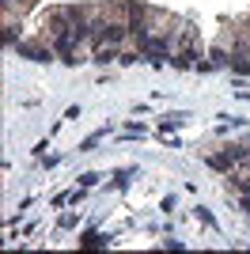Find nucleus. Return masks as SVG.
I'll use <instances>...</instances> for the list:
<instances>
[{
    "label": "nucleus",
    "mask_w": 250,
    "mask_h": 254,
    "mask_svg": "<svg viewBox=\"0 0 250 254\" xmlns=\"http://www.w3.org/2000/svg\"><path fill=\"white\" fill-rule=\"evenodd\" d=\"M247 57H250V53H231L228 64H231V68H235L239 76H250V61H247Z\"/></svg>",
    "instance_id": "obj_2"
},
{
    "label": "nucleus",
    "mask_w": 250,
    "mask_h": 254,
    "mask_svg": "<svg viewBox=\"0 0 250 254\" xmlns=\"http://www.w3.org/2000/svg\"><path fill=\"white\" fill-rule=\"evenodd\" d=\"M247 163H250V159H247Z\"/></svg>",
    "instance_id": "obj_4"
},
{
    "label": "nucleus",
    "mask_w": 250,
    "mask_h": 254,
    "mask_svg": "<svg viewBox=\"0 0 250 254\" xmlns=\"http://www.w3.org/2000/svg\"><path fill=\"white\" fill-rule=\"evenodd\" d=\"M15 53H19V57H31V61H50V57H53L50 50H42V46H27V42H15Z\"/></svg>",
    "instance_id": "obj_1"
},
{
    "label": "nucleus",
    "mask_w": 250,
    "mask_h": 254,
    "mask_svg": "<svg viewBox=\"0 0 250 254\" xmlns=\"http://www.w3.org/2000/svg\"><path fill=\"white\" fill-rule=\"evenodd\" d=\"M83 247H87V251H103V235H99V232H87V235H83Z\"/></svg>",
    "instance_id": "obj_3"
}]
</instances>
